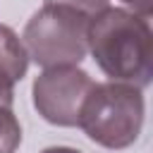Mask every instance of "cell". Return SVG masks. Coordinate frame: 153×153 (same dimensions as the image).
Listing matches in <instances>:
<instances>
[{"label": "cell", "mask_w": 153, "mask_h": 153, "mask_svg": "<svg viewBox=\"0 0 153 153\" xmlns=\"http://www.w3.org/2000/svg\"><path fill=\"white\" fill-rule=\"evenodd\" d=\"M88 24L91 17L79 10L45 2L31 14L22 33L29 60L43 69L79 65L88 53Z\"/></svg>", "instance_id": "3"}, {"label": "cell", "mask_w": 153, "mask_h": 153, "mask_svg": "<svg viewBox=\"0 0 153 153\" xmlns=\"http://www.w3.org/2000/svg\"><path fill=\"white\" fill-rule=\"evenodd\" d=\"M93 84L96 81L88 72L79 69V65L48 67L33 79V108L55 127H79L81 105Z\"/></svg>", "instance_id": "4"}, {"label": "cell", "mask_w": 153, "mask_h": 153, "mask_svg": "<svg viewBox=\"0 0 153 153\" xmlns=\"http://www.w3.org/2000/svg\"><path fill=\"white\" fill-rule=\"evenodd\" d=\"M41 153H81V151H76L72 146H50V148H43Z\"/></svg>", "instance_id": "10"}, {"label": "cell", "mask_w": 153, "mask_h": 153, "mask_svg": "<svg viewBox=\"0 0 153 153\" xmlns=\"http://www.w3.org/2000/svg\"><path fill=\"white\" fill-rule=\"evenodd\" d=\"M45 2H55V5H67V7H74L88 17L98 14L100 10H105L110 5V0H45Z\"/></svg>", "instance_id": "7"}, {"label": "cell", "mask_w": 153, "mask_h": 153, "mask_svg": "<svg viewBox=\"0 0 153 153\" xmlns=\"http://www.w3.org/2000/svg\"><path fill=\"white\" fill-rule=\"evenodd\" d=\"M0 67L14 79L22 81L29 69V53L24 41L10 29L7 24H0Z\"/></svg>", "instance_id": "5"}, {"label": "cell", "mask_w": 153, "mask_h": 153, "mask_svg": "<svg viewBox=\"0 0 153 153\" xmlns=\"http://www.w3.org/2000/svg\"><path fill=\"white\" fill-rule=\"evenodd\" d=\"M143 115L146 100L141 88L110 79L93 84L88 91L81 105L79 127L93 143L110 151H122L139 139L143 129Z\"/></svg>", "instance_id": "2"}, {"label": "cell", "mask_w": 153, "mask_h": 153, "mask_svg": "<svg viewBox=\"0 0 153 153\" xmlns=\"http://www.w3.org/2000/svg\"><path fill=\"white\" fill-rule=\"evenodd\" d=\"M22 143V124L12 108L0 110V153H17Z\"/></svg>", "instance_id": "6"}, {"label": "cell", "mask_w": 153, "mask_h": 153, "mask_svg": "<svg viewBox=\"0 0 153 153\" xmlns=\"http://www.w3.org/2000/svg\"><path fill=\"white\" fill-rule=\"evenodd\" d=\"M14 79L0 67V110L14 105Z\"/></svg>", "instance_id": "8"}, {"label": "cell", "mask_w": 153, "mask_h": 153, "mask_svg": "<svg viewBox=\"0 0 153 153\" xmlns=\"http://www.w3.org/2000/svg\"><path fill=\"white\" fill-rule=\"evenodd\" d=\"M88 53L112 81L153 84V14L108 5L91 17Z\"/></svg>", "instance_id": "1"}, {"label": "cell", "mask_w": 153, "mask_h": 153, "mask_svg": "<svg viewBox=\"0 0 153 153\" xmlns=\"http://www.w3.org/2000/svg\"><path fill=\"white\" fill-rule=\"evenodd\" d=\"M127 10L139 14H153V0H120Z\"/></svg>", "instance_id": "9"}]
</instances>
